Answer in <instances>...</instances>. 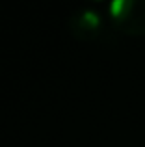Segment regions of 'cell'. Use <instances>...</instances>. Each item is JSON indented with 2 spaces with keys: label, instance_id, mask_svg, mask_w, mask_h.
Instances as JSON below:
<instances>
[{
  "label": "cell",
  "instance_id": "2",
  "mask_svg": "<svg viewBox=\"0 0 145 147\" xmlns=\"http://www.w3.org/2000/svg\"><path fill=\"white\" fill-rule=\"evenodd\" d=\"M67 28H69L71 36L78 41H93L102 34L104 28V21L102 15L93 7H82L71 13L69 21H67Z\"/></svg>",
  "mask_w": 145,
  "mask_h": 147
},
{
  "label": "cell",
  "instance_id": "1",
  "mask_svg": "<svg viewBox=\"0 0 145 147\" xmlns=\"http://www.w3.org/2000/svg\"><path fill=\"white\" fill-rule=\"evenodd\" d=\"M108 17L115 30L128 36H145V0H113Z\"/></svg>",
  "mask_w": 145,
  "mask_h": 147
}]
</instances>
